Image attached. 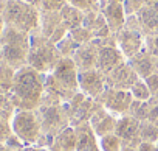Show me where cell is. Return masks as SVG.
Returning <instances> with one entry per match:
<instances>
[{
  "label": "cell",
  "mask_w": 158,
  "mask_h": 151,
  "mask_svg": "<svg viewBox=\"0 0 158 151\" xmlns=\"http://www.w3.org/2000/svg\"><path fill=\"white\" fill-rule=\"evenodd\" d=\"M45 73L30 65L16 70L14 83L8 94L13 106L17 111H36L45 92Z\"/></svg>",
  "instance_id": "1"
},
{
  "label": "cell",
  "mask_w": 158,
  "mask_h": 151,
  "mask_svg": "<svg viewBox=\"0 0 158 151\" xmlns=\"http://www.w3.org/2000/svg\"><path fill=\"white\" fill-rule=\"evenodd\" d=\"M40 125V132L44 135L56 137L60 131L70 126V115L67 103H62L56 97L44 92L39 108L34 111Z\"/></svg>",
  "instance_id": "2"
},
{
  "label": "cell",
  "mask_w": 158,
  "mask_h": 151,
  "mask_svg": "<svg viewBox=\"0 0 158 151\" xmlns=\"http://www.w3.org/2000/svg\"><path fill=\"white\" fill-rule=\"evenodd\" d=\"M0 58L14 70H19L28 65V51H30V38L28 33H23L13 27H5L0 36Z\"/></svg>",
  "instance_id": "3"
},
{
  "label": "cell",
  "mask_w": 158,
  "mask_h": 151,
  "mask_svg": "<svg viewBox=\"0 0 158 151\" xmlns=\"http://www.w3.org/2000/svg\"><path fill=\"white\" fill-rule=\"evenodd\" d=\"M60 53L51 41L44 38L42 34H34L30 39V51H28V65L36 69L40 73H51L57 62L60 61Z\"/></svg>",
  "instance_id": "4"
},
{
  "label": "cell",
  "mask_w": 158,
  "mask_h": 151,
  "mask_svg": "<svg viewBox=\"0 0 158 151\" xmlns=\"http://www.w3.org/2000/svg\"><path fill=\"white\" fill-rule=\"evenodd\" d=\"M3 22L8 27L28 33L37 27V10L23 0H6L3 7Z\"/></svg>",
  "instance_id": "5"
},
{
  "label": "cell",
  "mask_w": 158,
  "mask_h": 151,
  "mask_svg": "<svg viewBox=\"0 0 158 151\" xmlns=\"http://www.w3.org/2000/svg\"><path fill=\"white\" fill-rule=\"evenodd\" d=\"M116 42H118V48L123 51L126 59L133 58L136 53L143 50L144 33L138 24L136 16H129L126 19L123 30L116 34Z\"/></svg>",
  "instance_id": "6"
},
{
  "label": "cell",
  "mask_w": 158,
  "mask_h": 151,
  "mask_svg": "<svg viewBox=\"0 0 158 151\" xmlns=\"http://www.w3.org/2000/svg\"><path fill=\"white\" fill-rule=\"evenodd\" d=\"M11 129L25 146H33L40 137V125L34 111H17L11 120Z\"/></svg>",
  "instance_id": "7"
},
{
  "label": "cell",
  "mask_w": 158,
  "mask_h": 151,
  "mask_svg": "<svg viewBox=\"0 0 158 151\" xmlns=\"http://www.w3.org/2000/svg\"><path fill=\"white\" fill-rule=\"evenodd\" d=\"M101 103H98L96 100L87 97L82 92H77L68 103H67V109H68V115H70V126L76 128L82 123L90 122L92 115L96 112V109L99 108Z\"/></svg>",
  "instance_id": "8"
},
{
  "label": "cell",
  "mask_w": 158,
  "mask_h": 151,
  "mask_svg": "<svg viewBox=\"0 0 158 151\" xmlns=\"http://www.w3.org/2000/svg\"><path fill=\"white\" fill-rule=\"evenodd\" d=\"M77 73L79 72L74 65L73 58H60V61L57 62L54 70L48 75L67 94L74 97L77 92H81V89H79V81H77Z\"/></svg>",
  "instance_id": "9"
},
{
  "label": "cell",
  "mask_w": 158,
  "mask_h": 151,
  "mask_svg": "<svg viewBox=\"0 0 158 151\" xmlns=\"http://www.w3.org/2000/svg\"><path fill=\"white\" fill-rule=\"evenodd\" d=\"M96 101L101 103L109 112L127 115L130 104L133 101V95L130 91H116V89L106 87V91Z\"/></svg>",
  "instance_id": "10"
},
{
  "label": "cell",
  "mask_w": 158,
  "mask_h": 151,
  "mask_svg": "<svg viewBox=\"0 0 158 151\" xmlns=\"http://www.w3.org/2000/svg\"><path fill=\"white\" fill-rule=\"evenodd\" d=\"M138 80H139V77L133 70V67L129 64V61H124L106 77V84L110 89L130 91Z\"/></svg>",
  "instance_id": "11"
},
{
  "label": "cell",
  "mask_w": 158,
  "mask_h": 151,
  "mask_svg": "<svg viewBox=\"0 0 158 151\" xmlns=\"http://www.w3.org/2000/svg\"><path fill=\"white\" fill-rule=\"evenodd\" d=\"M77 81H79V89L87 97L98 100L102 92L106 91V75H102L98 69L92 70H84L77 73Z\"/></svg>",
  "instance_id": "12"
},
{
  "label": "cell",
  "mask_w": 158,
  "mask_h": 151,
  "mask_svg": "<svg viewBox=\"0 0 158 151\" xmlns=\"http://www.w3.org/2000/svg\"><path fill=\"white\" fill-rule=\"evenodd\" d=\"M98 51H99L98 39H92V41L87 42V44L79 45V48H77L76 53L73 55V61H74V65H76L77 72L96 69Z\"/></svg>",
  "instance_id": "13"
},
{
  "label": "cell",
  "mask_w": 158,
  "mask_h": 151,
  "mask_svg": "<svg viewBox=\"0 0 158 151\" xmlns=\"http://www.w3.org/2000/svg\"><path fill=\"white\" fill-rule=\"evenodd\" d=\"M126 61V56L123 55V51L116 47V45H104L99 48L98 51V59H96V69L102 73L107 75L116 69L121 62Z\"/></svg>",
  "instance_id": "14"
},
{
  "label": "cell",
  "mask_w": 158,
  "mask_h": 151,
  "mask_svg": "<svg viewBox=\"0 0 158 151\" xmlns=\"http://www.w3.org/2000/svg\"><path fill=\"white\" fill-rule=\"evenodd\" d=\"M101 13L104 14L110 31L113 34H118L126 24L124 5L119 2H113V0H106L104 3H101Z\"/></svg>",
  "instance_id": "15"
},
{
  "label": "cell",
  "mask_w": 158,
  "mask_h": 151,
  "mask_svg": "<svg viewBox=\"0 0 158 151\" xmlns=\"http://www.w3.org/2000/svg\"><path fill=\"white\" fill-rule=\"evenodd\" d=\"M135 16L146 38L158 34V0L144 5Z\"/></svg>",
  "instance_id": "16"
},
{
  "label": "cell",
  "mask_w": 158,
  "mask_h": 151,
  "mask_svg": "<svg viewBox=\"0 0 158 151\" xmlns=\"http://www.w3.org/2000/svg\"><path fill=\"white\" fill-rule=\"evenodd\" d=\"M116 122H118V120H116L102 104H99V108L96 109V112H95V114L92 115V118H90V125H92L95 134H96L99 139H102V137H106V135H109V134H113V132H115Z\"/></svg>",
  "instance_id": "17"
},
{
  "label": "cell",
  "mask_w": 158,
  "mask_h": 151,
  "mask_svg": "<svg viewBox=\"0 0 158 151\" xmlns=\"http://www.w3.org/2000/svg\"><path fill=\"white\" fill-rule=\"evenodd\" d=\"M129 64L133 67V70L136 72V75L139 77V80H146L150 75L156 73L158 69V59L153 58L146 48H143L139 53H136L133 58L127 59Z\"/></svg>",
  "instance_id": "18"
},
{
  "label": "cell",
  "mask_w": 158,
  "mask_h": 151,
  "mask_svg": "<svg viewBox=\"0 0 158 151\" xmlns=\"http://www.w3.org/2000/svg\"><path fill=\"white\" fill-rule=\"evenodd\" d=\"M139 123L136 118L130 115H123L115 126V135L121 142H143L139 137Z\"/></svg>",
  "instance_id": "19"
},
{
  "label": "cell",
  "mask_w": 158,
  "mask_h": 151,
  "mask_svg": "<svg viewBox=\"0 0 158 151\" xmlns=\"http://www.w3.org/2000/svg\"><path fill=\"white\" fill-rule=\"evenodd\" d=\"M82 27H85L95 39H106L109 36H112L113 33L110 31L109 25H107V20L104 17L102 13H98V11H90L84 16V22H82Z\"/></svg>",
  "instance_id": "20"
},
{
  "label": "cell",
  "mask_w": 158,
  "mask_h": 151,
  "mask_svg": "<svg viewBox=\"0 0 158 151\" xmlns=\"http://www.w3.org/2000/svg\"><path fill=\"white\" fill-rule=\"evenodd\" d=\"M74 134H76V151H101L98 148L96 134L90 122L76 126Z\"/></svg>",
  "instance_id": "21"
},
{
  "label": "cell",
  "mask_w": 158,
  "mask_h": 151,
  "mask_svg": "<svg viewBox=\"0 0 158 151\" xmlns=\"http://www.w3.org/2000/svg\"><path fill=\"white\" fill-rule=\"evenodd\" d=\"M50 151H76V134H74V128L68 126L65 128L64 131H60L51 146H50Z\"/></svg>",
  "instance_id": "22"
},
{
  "label": "cell",
  "mask_w": 158,
  "mask_h": 151,
  "mask_svg": "<svg viewBox=\"0 0 158 151\" xmlns=\"http://www.w3.org/2000/svg\"><path fill=\"white\" fill-rule=\"evenodd\" d=\"M84 13L81 10H77L71 5H65L62 10H60V17H62V22L65 25V28L68 30V33L77 27H82V22H84Z\"/></svg>",
  "instance_id": "23"
},
{
  "label": "cell",
  "mask_w": 158,
  "mask_h": 151,
  "mask_svg": "<svg viewBox=\"0 0 158 151\" xmlns=\"http://www.w3.org/2000/svg\"><path fill=\"white\" fill-rule=\"evenodd\" d=\"M14 75H16V70L6 65L5 62H2V65H0V94L3 95L10 94L14 83Z\"/></svg>",
  "instance_id": "24"
},
{
  "label": "cell",
  "mask_w": 158,
  "mask_h": 151,
  "mask_svg": "<svg viewBox=\"0 0 158 151\" xmlns=\"http://www.w3.org/2000/svg\"><path fill=\"white\" fill-rule=\"evenodd\" d=\"M127 115L136 118L138 122H146L147 115H149V101H143V100H135L133 98Z\"/></svg>",
  "instance_id": "25"
},
{
  "label": "cell",
  "mask_w": 158,
  "mask_h": 151,
  "mask_svg": "<svg viewBox=\"0 0 158 151\" xmlns=\"http://www.w3.org/2000/svg\"><path fill=\"white\" fill-rule=\"evenodd\" d=\"M16 108L13 106L8 95L0 94V123H10L14 117Z\"/></svg>",
  "instance_id": "26"
},
{
  "label": "cell",
  "mask_w": 158,
  "mask_h": 151,
  "mask_svg": "<svg viewBox=\"0 0 158 151\" xmlns=\"http://www.w3.org/2000/svg\"><path fill=\"white\" fill-rule=\"evenodd\" d=\"M56 47H57V50H59V53H60L62 58H73V55L79 48V44L76 41H73V38L70 34H67L60 42L56 44Z\"/></svg>",
  "instance_id": "27"
},
{
  "label": "cell",
  "mask_w": 158,
  "mask_h": 151,
  "mask_svg": "<svg viewBox=\"0 0 158 151\" xmlns=\"http://www.w3.org/2000/svg\"><path fill=\"white\" fill-rule=\"evenodd\" d=\"M139 137L143 142L156 143L158 140V126L152 125L150 122H141L139 123Z\"/></svg>",
  "instance_id": "28"
},
{
  "label": "cell",
  "mask_w": 158,
  "mask_h": 151,
  "mask_svg": "<svg viewBox=\"0 0 158 151\" xmlns=\"http://www.w3.org/2000/svg\"><path fill=\"white\" fill-rule=\"evenodd\" d=\"M130 92H132V95H133L135 100L149 101L152 98V94H150V91H149V87H147V84H146L144 80H138L135 83V86L130 89Z\"/></svg>",
  "instance_id": "29"
},
{
  "label": "cell",
  "mask_w": 158,
  "mask_h": 151,
  "mask_svg": "<svg viewBox=\"0 0 158 151\" xmlns=\"http://www.w3.org/2000/svg\"><path fill=\"white\" fill-rule=\"evenodd\" d=\"M68 5L81 10L84 14L90 11H98V5L101 3V0H67Z\"/></svg>",
  "instance_id": "30"
},
{
  "label": "cell",
  "mask_w": 158,
  "mask_h": 151,
  "mask_svg": "<svg viewBox=\"0 0 158 151\" xmlns=\"http://www.w3.org/2000/svg\"><path fill=\"white\" fill-rule=\"evenodd\" d=\"M68 34H70V36L73 38V41H76L79 45L87 44V42H90L92 39H95V38H93V34H92L85 27H77V28L71 30Z\"/></svg>",
  "instance_id": "31"
},
{
  "label": "cell",
  "mask_w": 158,
  "mask_h": 151,
  "mask_svg": "<svg viewBox=\"0 0 158 151\" xmlns=\"http://www.w3.org/2000/svg\"><path fill=\"white\" fill-rule=\"evenodd\" d=\"M101 148L102 151H121V140L115 134H109L101 139Z\"/></svg>",
  "instance_id": "32"
},
{
  "label": "cell",
  "mask_w": 158,
  "mask_h": 151,
  "mask_svg": "<svg viewBox=\"0 0 158 151\" xmlns=\"http://www.w3.org/2000/svg\"><path fill=\"white\" fill-rule=\"evenodd\" d=\"M153 2V0H124V11H126V16H133L136 14L144 5Z\"/></svg>",
  "instance_id": "33"
},
{
  "label": "cell",
  "mask_w": 158,
  "mask_h": 151,
  "mask_svg": "<svg viewBox=\"0 0 158 151\" xmlns=\"http://www.w3.org/2000/svg\"><path fill=\"white\" fill-rule=\"evenodd\" d=\"M40 5L44 11H60L67 5V0H42Z\"/></svg>",
  "instance_id": "34"
},
{
  "label": "cell",
  "mask_w": 158,
  "mask_h": 151,
  "mask_svg": "<svg viewBox=\"0 0 158 151\" xmlns=\"http://www.w3.org/2000/svg\"><path fill=\"white\" fill-rule=\"evenodd\" d=\"M147 122H150L152 125L158 126V101L152 97L149 100V115H147Z\"/></svg>",
  "instance_id": "35"
},
{
  "label": "cell",
  "mask_w": 158,
  "mask_h": 151,
  "mask_svg": "<svg viewBox=\"0 0 158 151\" xmlns=\"http://www.w3.org/2000/svg\"><path fill=\"white\" fill-rule=\"evenodd\" d=\"M146 50L158 59V34L156 36H149L146 38Z\"/></svg>",
  "instance_id": "36"
},
{
  "label": "cell",
  "mask_w": 158,
  "mask_h": 151,
  "mask_svg": "<svg viewBox=\"0 0 158 151\" xmlns=\"http://www.w3.org/2000/svg\"><path fill=\"white\" fill-rule=\"evenodd\" d=\"M144 81H146V84H147V87H149L150 94H152V95H155V94L158 92V73L150 75V77H147Z\"/></svg>",
  "instance_id": "37"
},
{
  "label": "cell",
  "mask_w": 158,
  "mask_h": 151,
  "mask_svg": "<svg viewBox=\"0 0 158 151\" xmlns=\"http://www.w3.org/2000/svg\"><path fill=\"white\" fill-rule=\"evenodd\" d=\"M141 142H121V151H138Z\"/></svg>",
  "instance_id": "38"
},
{
  "label": "cell",
  "mask_w": 158,
  "mask_h": 151,
  "mask_svg": "<svg viewBox=\"0 0 158 151\" xmlns=\"http://www.w3.org/2000/svg\"><path fill=\"white\" fill-rule=\"evenodd\" d=\"M138 151H158L155 143H149V142H141V145L138 146Z\"/></svg>",
  "instance_id": "39"
},
{
  "label": "cell",
  "mask_w": 158,
  "mask_h": 151,
  "mask_svg": "<svg viewBox=\"0 0 158 151\" xmlns=\"http://www.w3.org/2000/svg\"><path fill=\"white\" fill-rule=\"evenodd\" d=\"M22 151H50V149H47V148H39V146L33 145V146H25Z\"/></svg>",
  "instance_id": "40"
},
{
  "label": "cell",
  "mask_w": 158,
  "mask_h": 151,
  "mask_svg": "<svg viewBox=\"0 0 158 151\" xmlns=\"http://www.w3.org/2000/svg\"><path fill=\"white\" fill-rule=\"evenodd\" d=\"M23 2H27V3H30V5H37V3H40L42 2V0H23Z\"/></svg>",
  "instance_id": "41"
},
{
  "label": "cell",
  "mask_w": 158,
  "mask_h": 151,
  "mask_svg": "<svg viewBox=\"0 0 158 151\" xmlns=\"http://www.w3.org/2000/svg\"><path fill=\"white\" fill-rule=\"evenodd\" d=\"M0 151H13V149H10L5 143H0Z\"/></svg>",
  "instance_id": "42"
},
{
  "label": "cell",
  "mask_w": 158,
  "mask_h": 151,
  "mask_svg": "<svg viewBox=\"0 0 158 151\" xmlns=\"http://www.w3.org/2000/svg\"><path fill=\"white\" fill-rule=\"evenodd\" d=\"M152 97H153V98H155V100H156V101H158V92H156V94H155V95H152Z\"/></svg>",
  "instance_id": "43"
},
{
  "label": "cell",
  "mask_w": 158,
  "mask_h": 151,
  "mask_svg": "<svg viewBox=\"0 0 158 151\" xmlns=\"http://www.w3.org/2000/svg\"><path fill=\"white\" fill-rule=\"evenodd\" d=\"M113 2H119V3H124V0H113Z\"/></svg>",
  "instance_id": "44"
},
{
  "label": "cell",
  "mask_w": 158,
  "mask_h": 151,
  "mask_svg": "<svg viewBox=\"0 0 158 151\" xmlns=\"http://www.w3.org/2000/svg\"><path fill=\"white\" fill-rule=\"evenodd\" d=\"M155 145H156V149H158V140H156V143H155Z\"/></svg>",
  "instance_id": "45"
},
{
  "label": "cell",
  "mask_w": 158,
  "mask_h": 151,
  "mask_svg": "<svg viewBox=\"0 0 158 151\" xmlns=\"http://www.w3.org/2000/svg\"><path fill=\"white\" fill-rule=\"evenodd\" d=\"M0 48H2V47H0Z\"/></svg>",
  "instance_id": "46"
}]
</instances>
